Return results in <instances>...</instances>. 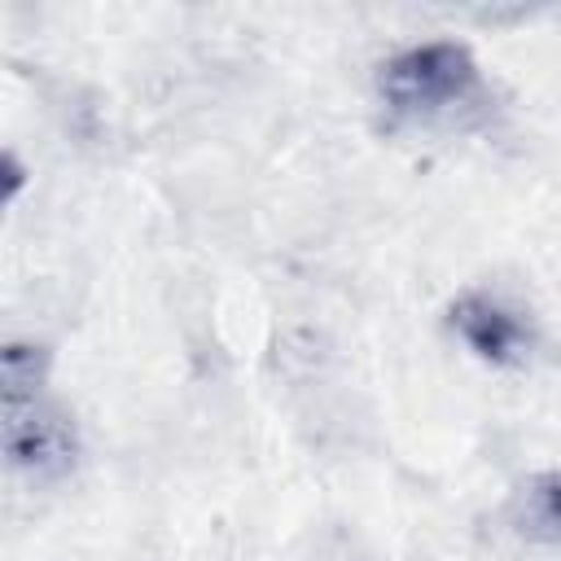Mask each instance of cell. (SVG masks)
<instances>
[{"instance_id": "6da1fadb", "label": "cell", "mask_w": 561, "mask_h": 561, "mask_svg": "<svg viewBox=\"0 0 561 561\" xmlns=\"http://www.w3.org/2000/svg\"><path fill=\"white\" fill-rule=\"evenodd\" d=\"M377 92L386 110L403 123H443L478 101L482 79L469 48L438 39L390 57L377 75Z\"/></svg>"}, {"instance_id": "7a4b0ae2", "label": "cell", "mask_w": 561, "mask_h": 561, "mask_svg": "<svg viewBox=\"0 0 561 561\" xmlns=\"http://www.w3.org/2000/svg\"><path fill=\"white\" fill-rule=\"evenodd\" d=\"M4 456L13 469H22L35 482H53L75 469L79 438L61 408H53L44 394L26 403H4Z\"/></svg>"}, {"instance_id": "3957f363", "label": "cell", "mask_w": 561, "mask_h": 561, "mask_svg": "<svg viewBox=\"0 0 561 561\" xmlns=\"http://www.w3.org/2000/svg\"><path fill=\"white\" fill-rule=\"evenodd\" d=\"M447 324L486 364H517L530 351V320L517 307H508V302H500L491 294L456 298L451 311H447Z\"/></svg>"}, {"instance_id": "277c9868", "label": "cell", "mask_w": 561, "mask_h": 561, "mask_svg": "<svg viewBox=\"0 0 561 561\" xmlns=\"http://www.w3.org/2000/svg\"><path fill=\"white\" fill-rule=\"evenodd\" d=\"M513 526L535 543H561V469L535 473L517 486Z\"/></svg>"}, {"instance_id": "5b68a950", "label": "cell", "mask_w": 561, "mask_h": 561, "mask_svg": "<svg viewBox=\"0 0 561 561\" xmlns=\"http://www.w3.org/2000/svg\"><path fill=\"white\" fill-rule=\"evenodd\" d=\"M44 368H48V351L44 346H35V342H9L0 351V399L4 403L39 399Z\"/></svg>"}]
</instances>
